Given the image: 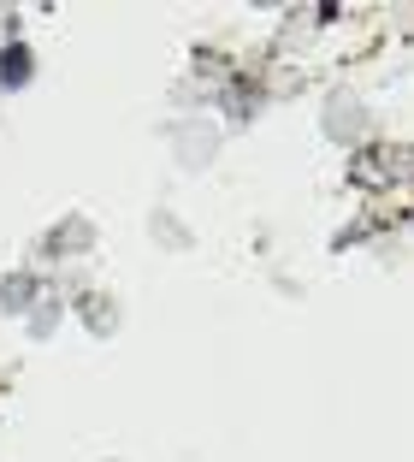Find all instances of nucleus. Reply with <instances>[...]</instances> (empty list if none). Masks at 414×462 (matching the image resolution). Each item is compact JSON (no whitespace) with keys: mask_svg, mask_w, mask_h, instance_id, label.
I'll return each mask as SVG.
<instances>
[{"mask_svg":"<svg viewBox=\"0 0 414 462\" xmlns=\"http://www.w3.org/2000/svg\"><path fill=\"white\" fill-rule=\"evenodd\" d=\"M30 78V54L24 48H6V60H0V83H24Z\"/></svg>","mask_w":414,"mask_h":462,"instance_id":"f257e3e1","label":"nucleus"}]
</instances>
